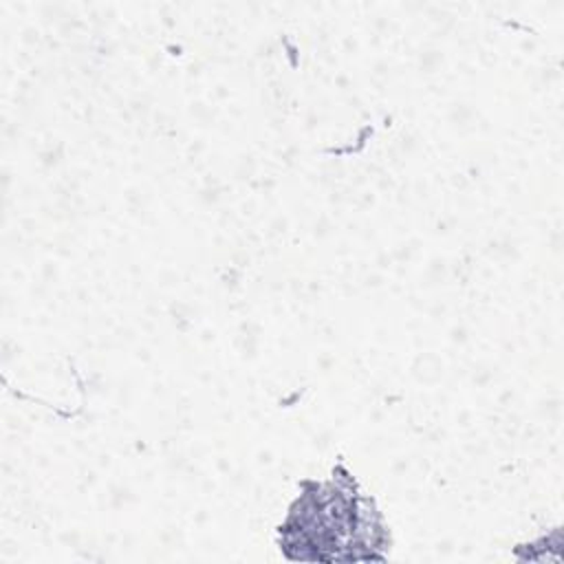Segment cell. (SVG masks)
<instances>
[{"instance_id":"1","label":"cell","mask_w":564,"mask_h":564,"mask_svg":"<svg viewBox=\"0 0 564 564\" xmlns=\"http://www.w3.org/2000/svg\"><path fill=\"white\" fill-rule=\"evenodd\" d=\"M289 546L313 549L311 557H339L337 549L372 546L379 533L368 500L355 494L350 480H330L304 494L289 520Z\"/></svg>"}]
</instances>
